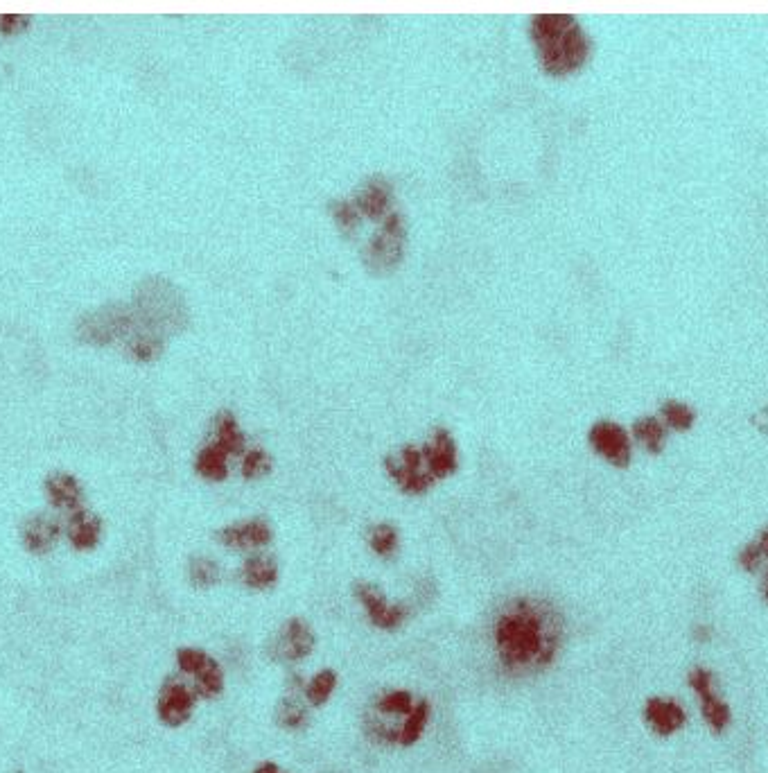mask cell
Wrapping results in <instances>:
<instances>
[{"mask_svg": "<svg viewBox=\"0 0 768 773\" xmlns=\"http://www.w3.org/2000/svg\"><path fill=\"white\" fill-rule=\"evenodd\" d=\"M141 324L143 317L138 315L134 306L120 301H109L98 310L86 312V315L77 321V333H80L84 342L93 344H109L113 340L125 342Z\"/></svg>", "mask_w": 768, "mask_h": 773, "instance_id": "obj_4", "label": "cell"}, {"mask_svg": "<svg viewBox=\"0 0 768 773\" xmlns=\"http://www.w3.org/2000/svg\"><path fill=\"white\" fill-rule=\"evenodd\" d=\"M278 577H281V568H278V561L272 552L260 550L249 554L247 559L238 570V581L249 590H272L278 584Z\"/></svg>", "mask_w": 768, "mask_h": 773, "instance_id": "obj_17", "label": "cell"}, {"mask_svg": "<svg viewBox=\"0 0 768 773\" xmlns=\"http://www.w3.org/2000/svg\"><path fill=\"white\" fill-rule=\"evenodd\" d=\"M64 534L75 550H93L100 543L102 536V520L98 514H93L86 507L66 514L64 518Z\"/></svg>", "mask_w": 768, "mask_h": 773, "instance_id": "obj_19", "label": "cell"}, {"mask_svg": "<svg viewBox=\"0 0 768 773\" xmlns=\"http://www.w3.org/2000/svg\"><path fill=\"white\" fill-rule=\"evenodd\" d=\"M369 547L375 557H380L382 561H391L396 559L398 547H400V534L394 525L389 523H378L369 529Z\"/></svg>", "mask_w": 768, "mask_h": 773, "instance_id": "obj_24", "label": "cell"}, {"mask_svg": "<svg viewBox=\"0 0 768 773\" xmlns=\"http://www.w3.org/2000/svg\"><path fill=\"white\" fill-rule=\"evenodd\" d=\"M762 590H764V597L768 599V572H766V577H764V584H762Z\"/></svg>", "mask_w": 768, "mask_h": 773, "instance_id": "obj_36", "label": "cell"}, {"mask_svg": "<svg viewBox=\"0 0 768 773\" xmlns=\"http://www.w3.org/2000/svg\"><path fill=\"white\" fill-rule=\"evenodd\" d=\"M177 667L188 676L199 699H217L224 692V672L217 660L197 647H181L177 651Z\"/></svg>", "mask_w": 768, "mask_h": 773, "instance_id": "obj_7", "label": "cell"}, {"mask_svg": "<svg viewBox=\"0 0 768 773\" xmlns=\"http://www.w3.org/2000/svg\"><path fill=\"white\" fill-rule=\"evenodd\" d=\"M563 638V615L547 599L516 597L493 620V651L509 676H536L549 670L561 654Z\"/></svg>", "mask_w": 768, "mask_h": 773, "instance_id": "obj_1", "label": "cell"}, {"mask_svg": "<svg viewBox=\"0 0 768 773\" xmlns=\"http://www.w3.org/2000/svg\"><path fill=\"white\" fill-rule=\"evenodd\" d=\"M305 683L301 674L287 676V688L285 694L276 703V724L285 728V731H303L310 724V712L305 706Z\"/></svg>", "mask_w": 768, "mask_h": 773, "instance_id": "obj_14", "label": "cell"}, {"mask_svg": "<svg viewBox=\"0 0 768 773\" xmlns=\"http://www.w3.org/2000/svg\"><path fill=\"white\" fill-rule=\"evenodd\" d=\"M427 468L434 480H443L457 471L459 466V457H457V441L452 437L450 430L445 428H436L432 432V437L425 441L421 446Z\"/></svg>", "mask_w": 768, "mask_h": 773, "instance_id": "obj_15", "label": "cell"}, {"mask_svg": "<svg viewBox=\"0 0 768 773\" xmlns=\"http://www.w3.org/2000/svg\"><path fill=\"white\" fill-rule=\"evenodd\" d=\"M633 434L651 453H660L662 444H665V425H662L656 416H640V419L633 423Z\"/></svg>", "mask_w": 768, "mask_h": 773, "instance_id": "obj_28", "label": "cell"}, {"mask_svg": "<svg viewBox=\"0 0 768 773\" xmlns=\"http://www.w3.org/2000/svg\"><path fill=\"white\" fill-rule=\"evenodd\" d=\"M330 208H333V215L337 224L346 231H351L357 227V222H360V211H357L355 202H348V199H339V202H333L330 204Z\"/></svg>", "mask_w": 768, "mask_h": 773, "instance_id": "obj_31", "label": "cell"}, {"mask_svg": "<svg viewBox=\"0 0 768 773\" xmlns=\"http://www.w3.org/2000/svg\"><path fill=\"white\" fill-rule=\"evenodd\" d=\"M43 486H46V495L52 509L61 511L64 516L84 507V489L73 473H66V471L50 473Z\"/></svg>", "mask_w": 768, "mask_h": 773, "instance_id": "obj_18", "label": "cell"}, {"mask_svg": "<svg viewBox=\"0 0 768 773\" xmlns=\"http://www.w3.org/2000/svg\"><path fill=\"white\" fill-rule=\"evenodd\" d=\"M317 647V633L303 618L285 620L267 640L265 654L278 665H299Z\"/></svg>", "mask_w": 768, "mask_h": 773, "instance_id": "obj_5", "label": "cell"}, {"mask_svg": "<svg viewBox=\"0 0 768 773\" xmlns=\"http://www.w3.org/2000/svg\"><path fill=\"white\" fill-rule=\"evenodd\" d=\"M61 534H64V520L50 514V511H37V514L25 518L21 527L25 550L32 554H46L55 550Z\"/></svg>", "mask_w": 768, "mask_h": 773, "instance_id": "obj_13", "label": "cell"}, {"mask_svg": "<svg viewBox=\"0 0 768 773\" xmlns=\"http://www.w3.org/2000/svg\"><path fill=\"white\" fill-rule=\"evenodd\" d=\"M188 581L195 588H213L222 581L220 563L211 557H192L188 563Z\"/></svg>", "mask_w": 768, "mask_h": 773, "instance_id": "obj_27", "label": "cell"}, {"mask_svg": "<svg viewBox=\"0 0 768 773\" xmlns=\"http://www.w3.org/2000/svg\"><path fill=\"white\" fill-rule=\"evenodd\" d=\"M430 712H432V708L425 699L416 701V708L412 710V715L405 719L403 728H400L398 746H412L421 740V735L425 733V726H427V722H430Z\"/></svg>", "mask_w": 768, "mask_h": 773, "instance_id": "obj_26", "label": "cell"}, {"mask_svg": "<svg viewBox=\"0 0 768 773\" xmlns=\"http://www.w3.org/2000/svg\"><path fill=\"white\" fill-rule=\"evenodd\" d=\"M762 552H759V547H757V543L753 541V543H748L746 547H744V550H741V554H739V563H741V566H744L748 572H755L757 568H759V563H762Z\"/></svg>", "mask_w": 768, "mask_h": 773, "instance_id": "obj_32", "label": "cell"}, {"mask_svg": "<svg viewBox=\"0 0 768 773\" xmlns=\"http://www.w3.org/2000/svg\"><path fill=\"white\" fill-rule=\"evenodd\" d=\"M272 457H269L267 450L263 448H249L247 453L242 455V466L240 471L247 480H258V477L267 475L272 471Z\"/></svg>", "mask_w": 768, "mask_h": 773, "instance_id": "obj_29", "label": "cell"}, {"mask_svg": "<svg viewBox=\"0 0 768 773\" xmlns=\"http://www.w3.org/2000/svg\"><path fill=\"white\" fill-rule=\"evenodd\" d=\"M644 719L658 735H671L685 724V712L669 699H649L644 706Z\"/></svg>", "mask_w": 768, "mask_h": 773, "instance_id": "obj_21", "label": "cell"}, {"mask_svg": "<svg viewBox=\"0 0 768 773\" xmlns=\"http://www.w3.org/2000/svg\"><path fill=\"white\" fill-rule=\"evenodd\" d=\"M662 416H665V421L676 430H687L689 425L694 423L692 407L685 405V403H678V401H667L665 405H662Z\"/></svg>", "mask_w": 768, "mask_h": 773, "instance_id": "obj_30", "label": "cell"}, {"mask_svg": "<svg viewBox=\"0 0 768 773\" xmlns=\"http://www.w3.org/2000/svg\"><path fill=\"white\" fill-rule=\"evenodd\" d=\"M197 692L192 688V683L186 681V676L181 672L179 674H170L168 679L163 681L161 692H159V703H156V710H159V717L165 726H183L192 717V710H195L197 703Z\"/></svg>", "mask_w": 768, "mask_h": 773, "instance_id": "obj_10", "label": "cell"}, {"mask_svg": "<svg viewBox=\"0 0 768 773\" xmlns=\"http://www.w3.org/2000/svg\"><path fill=\"white\" fill-rule=\"evenodd\" d=\"M253 773H283V771L278 769L274 762H263V764H260V767H256V771H253Z\"/></svg>", "mask_w": 768, "mask_h": 773, "instance_id": "obj_35", "label": "cell"}, {"mask_svg": "<svg viewBox=\"0 0 768 773\" xmlns=\"http://www.w3.org/2000/svg\"><path fill=\"white\" fill-rule=\"evenodd\" d=\"M590 446L597 450L601 457H606L610 464L626 466L631 462V439L626 430L615 421H597L588 432Z\"/></svg>", "mask_w": 768, "mask_h": 773, "instance_id": "obj_12", "label": "cell"}, {"mask_svg": "<svg viewBox=\"0 0 768 773\" xmlns=\"http://www.w3.org/2000/svg\"><path fill=\"white\" fill-rule=\"evenodd\" d=\"M353 597L360 602L369 622L380 631H398L409 618L407 606L389 602L387 593L373 581H355Z\"/></svg>", "mask_w": 768, "mask_h": 773, "instance_id": "obj_8", "label": "cell"}, {"mask_svg": "<svg viewBox=\"0 0 768 773\" xmlns=\"http://www.w3.org/2000/svg\"><path fill=\"white\" fill-rule=\"evenodd\" d=\"M215 538L231 552H260L272 543L274 532L265 518L256 516L217 529Z\"/></svg>", "mask_w": 768, "mask_h": 773, "instance_id": "obj_11", "label": "cell"}, {"mask_svg": "<svg viewBox=\"0 0 768 773\" xmlns=\"http://www.w3.org/2000/svg\"><path fill=\"white\" fill-rule=\"evenodd\" d=\"M229 453L217 444V441H208V444H204L202 448H199V453L195 457V471L206 477V480H213V482H222L226 480V475H229Z\"/></svg>", "mask_w": 768, "mask_h": 773, "instance_id": "obj_23", "label": "cell"}, {"mask_svg": "<svg viewBox=\"0 0 768 773\" xmlns=\"http://www.w3.org/2000/svg\"><path fill=\"white\" fill-rule=\"evenodd\" d=\"M405 220L398 211L389 213L387 220L380 227V231L366 242L364 247V260L366 265L373 269H384L396 265L403 258L405 249Z\"/></svg>", "mask_w": 768, "mask_h": 773, "instance_id": "obj_9", "label": "cell"}, {"mask_svg": "<svg viewBox=\"0 0 768 773\" xmlns=\"http://www.w3.org/2000/svg\"><path fill=\"white\" fill-rule=\"evenodd\" d=\"M213 441H217L231 457H242L247 453V437L240 430V423L235 414L222 410L213 421Z\"/></svg>", "mask_w": 768, "mask_h": 773, "instance_id": "obj_22", "label": "cell"}, {"mask_svg": "<svg viewBox=\"0 0 768 773\" xmlns=\"http://www.w3.org/2000/svg\"><path fill=\"white\" fill-rule=\"evenodd\" d=\"M755 543H757V547H759V552H762V557H768V527L764 529L762 536H759Z\"/></svg>", "mask_w": 768, "mask_h": 773, "instance_id": "obj_34", "label": "cell"}, {"mask_svg": "<svg viewBox=\"0 0 768 773\" xmlns=\"http://www.w3.org/2000/svg\"><path fill=\"white\" fill-rule=\"evenodd\" d=\"M689 685H692L694 692L698 694V699H701V710H703L705 722L710 724L714 733H721L723 728L730 724V708L717 697V694H714L712 674L708 670L696 667V670L689 674Z\"/></svg>", "mask_w": 768, "mask_h": 773, "instance_id": "obj_16", "label": "cell"}, {"mask_svg": "<svg viewBox=\"0 0 768 773\" xmlns=\"http://www.w3.org/2000/svg\"><path fill=\"white\" fill-rule=\"evenodd\" d=\"M389 199H391V181L382 175H373L369 179H364V184L357 188L355 206L360 213L378 217L387 211Z\"/></svg>", "mask_w": 768, "mask_h": 773, "instance_id": "obj_20", "label": "cell"}, {"mask_svg": "<svg viewBox=\"0 0 768 773\" xmlns=\"http://www.w3.org/2000/svg\"><path fill=\"white\" fill-rule=\"evenodd\" d=\"M134 308L147 326L159 330L161 335L181 330L188 321V306L181 290L163 276H150L138 283L134 294Z\"/></svg>", "mask_w": 768, "mask_h": 773, "instance_id": "obj_3", "label": "cell"}, {"mask_svg": "<svg viewBox=\"0 0 768 773\" xmlns=\"http://www.w3.org/2000/svg\"><path fill=\"white\" fill-rule=\"evenodd\" d=\"M384 471L398 484L400 491L409 495H421L432 489V484L436 482L430 468H427L423 448L416 444H407L384 457Z\"/></svg>", "mask_w": 768, "mask_h": 773, "instance_id": "obj_6", "label": "cell"}, {"mask_svg": "<svg viewBox=\"0 0 768 773\" xmlns=\"http://www.w3.org/2000/svg\"><path fill=\"white\" fill-rule=\"evenodd\" d=\"M531 39L538 48L540 62L556 75L579 68L590 52L586 30L572 14L563 12L536 14L531 21Z\"/></svg>", "mask_w": 768, "mask_h": 773, "instance_id": "obj_2", "label": "cell"}, {"mask_svg": "<svg viewBox=\"0 0 768 773\" xmlns=\"http://www.w3.org/2000/svg\"><path fill=\"white\" fill-rule=\"evenodd\" d=\"M28 23H30L28 14H0V30L3 32L23 30Z\"/></svg>", "mask_w": 768, "mask_h": 773, "instance_id": "obj_33", "label": "cell"}, {"mask_svg": "<svg viewBox=\"0 0 768 773\" xmlns=\"http://www.w3.org/2000/svg\"><path fill=\"white\" fill-rule=\"evenodd\" d=\"M337 688V672L335 670H321L312 676V679L305 683V701L310 703L312 708H321L326 706L328 699L333 697V692Z\"/></svg>", "mask_w": 768, "mask_h": 773, "instance_id": "obj_25", "label": "cell"}]
</instances>
